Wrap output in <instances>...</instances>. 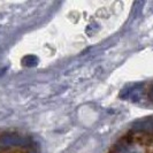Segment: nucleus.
<instances>
[{
	"label": "nucleus",
	"mask_w": 153,
	"mask_h": 153,
	"mask_svg": "<svg viewBox=\"0 0 153 153\" xmlns=\"http://www.w3.org/2000/svg\"><path fill=\"white\" fill-rule=\"evenodd\" d=\"M0 153H37L31 138L19 132L0 134Z\"/></svg>",
	"instance_id": "nucleus-1"
}]
</instances>
